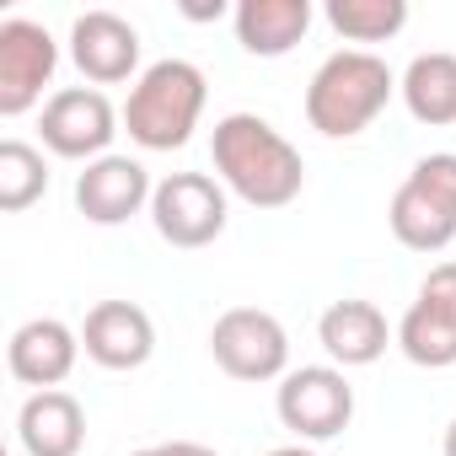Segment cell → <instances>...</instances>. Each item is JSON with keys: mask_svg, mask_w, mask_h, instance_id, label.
<instances>
[{"mask_svg": "<svg viewBox=\"0 0 456 456\" xmlns=\"http://www.w3.org/2000/svg\"><path fill=\"white\" fill-rule=\"evenodd\" d=\"M209 156L225 193H237L253 209H285L306 188L301 151L258 113H225L209 134Z\"/></svg>", "mask_w": 456, "mask_h": 456, "instance_id": "cell-1", "label": "cell"}, {"mask_svg": "<svg viewBox=\"0 0 456 456\" xmlns=\"http://www.w3.org/2000/svg\"><path fill=\"white\" fill-rule=\"evenodd\" d=\"M397 92V76L381 54L370 49H338L317 65L306 81V124L328 140H354L365 134Z\"/></svg>", "mask_w": 456, "mask_h": 456, "instance_id": "cell-2", "label": "cell"}, {"mask_svg": "<svg viewBox=\"0 0 456 456\" xmlns=\"http://www.w3.org/2000/svg\"><path fill=\"white\" fill-rule=\"evenodd\" d=\"M209 81L193 60H156L140 70L124 102V129L140 151H183L204 118Z\"/></svg>", "mask_w": 456, "mask_h": 456, "instance_id": "cell-3", "label": "cell"}, {"mask_svg": "<svg viewBox=\"0 0 456 456\" xmlns=\"http://www.w3.org/2000/svg\"><path fill=\"white\" fill-rule=\"evenodd\" d=\"M387 225L408 253H445L456 242V151H429L413 161L392 193Z\"/></svg>", "mask_w": 456, "mask_h": 456, "instance_id": "cell-4", "label": "cell"}, {"mask_svg": "<svg viewBox=\"0 0 456 456\" xmlns=\"http://www.w3.org/2000/svg\"><path fill=\"white\" fill-rule=\"evenodd\" d=\"M225 220H232V204H225V183L209 172H167L151 193V225L156 237L199 253L209 242H220Z\"/></svg>", "mask_w": 456, "mask_h": 456, "instance_id": "cell-5", "label": "cell"}, {"mask_svg": "<svg viewBox=\"0 0 456 456\" xmlns=\"http://www.w3.org/2000/svg\"><path fill=\"white\" fill-rule=\"evenodd\" d=\"M209 354L232 381H285L290 376V333L264 306H232L209 328Z\"/></svg>", "mask_w": 456, "mask_h": 456, "instance_id": "cell-6", "label": "cell"}, {"mask_svg": "<svg viewBox=\"0 0 456 456\" xmlns=\"http://www.w3.org/2000/svg\"><path fill=\"white\" fill-rule=\"evenodd\" d=\"M274 413L280 424L301 440V445H317V440H333L349 429L354 419V387L338 365H301L280 381L274 392Z\"/></svg>", "mask_w": 456, "mask_h": 456, "instance_id": "cell-7", "label": "cell"}, {"mask_svg": "<svg viewBox=\"0 0 456 456\" xmlns=\"http://www.w3.org/2000/svg\"><path fill=\"white\" fill-rule=\"evenodd\" d=\"M60 70V44L44 22L33 17H6L0 22V113L22 118L44 102V86Z\"/></svg>", "mask_w": 456, "mask_h": 456, "instance_id": "cell-8", "label": "cell"}, {"mask_svg": "<svg viewBox=\"0 0 456 456\" xmlns=\"http://www.w3.org/2000/svg\"><path fill=\"white\" fill-rule=\"evenodd\" d=\"M118 108L108 102V92L97 86H65L44 102L38 113V129H44V145L65 161H97L108 156L113 134H118Z\"/></svg>", "mask_w": 456, "mask_h": 456, "instance_id": "cell-9", "label": "cell"}, {"mask_svg": "<svg viewBox=\"0 0 456 456\" xmlns=\"http://www.w3.org/2000/svg\"><path fill=\"white\" fill-rule=\"evenodd\" d=\"M397 349L424 370L456 365V264H435L424 274L413 306L397 322Z\"/></svg>", "mask_w": 456, "mask_h": 456, "instance_id": "cell-10", "label": "cell"}, {"mask_svg": "<svg viewBox=\"0 0 456 456\" xmlns=\"http://www.w3.org/2000/svg\"><path fill=\"white\" fill-rule=\"evenodd\" d=\"M151 193H156V183H151L145 161L118 156V151L86 161L81 177H76V209L92 225H124L129 215H140L151 204Z\"/></svg>", "mask_w": 456, "mask_h": 456, "instance_id": "cell-11", "label": "cell"}, {"mask_svg": "<svg viewBox=\"0 0 456 456\" xmlns=\"http://www.w3.org/2000/svg\"><path fill=\"white\" fill-rule=\"evenodd\" d=\"M70 60L92 86H118L140 70V33L118 12H81L70 22Z\"/></svg>", "mask_w": 456, "mask_h": 456, "instance_id": "cell-12", "label": "cell"}, {"mask_svg": "<svg viewBox=\"0 0 456 456\" xmlns=\"http://www.w3.org/2000/svg\"><path fill=\"white\" fill-rule=\"evenodd\" d=\"M81 349L102 370H140L156 354V322L134 301H97L81 322Z\"/></svg>", "mask_w": 456, "mask_h": 456, "instance_id": "cell-13", "label": "cell"}, {"mask_svg": "<svg viewBox=\"0 0 456 456\" xmlns=\"http://www.w3.org/2000/svg\"><path fill=\"white\" fill-rule=\"evenodd\" d=\"M76 360H81V333H76L70 322H60V317H33V322H22V328L12 333V344H6V370H12V381H22V387H33V392L60 387V381L76 370Z\"/></svg>", "mask_w": 456, "mask_h": 456, "instance_id": "cell-14", "label": "cell"}, {"mask_svg": "<svg viewBox=\"0 0 456 456\" xmlns=\"http://www.w3.org/2000/svg\"><path fill=\"white\" fill-rule=\"evenodd\" d=\"M317 344L328 349V360L338 370H354V365H376L392 344V328H387V312L376 301H333L322 317H317Z\"/></svg>", "mask_w": 456, "mask_h": 456, "instance_id": "cell-15", "label": "cell"}, {"mask_svg": "<svg viewBox=\"0 0 456 456\" xmlns=\"http://www.w3.org/2000/svg\"><path fill=\"white\" fill-rule=\"evenodd\" d=\"M17 440L28 456H81L86 445V408L65 392H28V403L17 408Z\"/></svg>", "mask_w": 456, "mask_h": 456, "instance_id": "cell-16", "label": "cell"}, {"mask_svg": "<svg viewBox=\"0 0 456 456\" xmlns=\"http://www.w3.org/2000/svg\"><path fill=\"white\" fill-rule=\"evenodd\" d=\"M312 0H242L232 12V28L253 60H280L312 33Z\"/></svg>", "mask_w": 456, "mask_h": 456, "instance_id": "cell-17", "label": "cell"}, {"mask_svg": "<svg viewBox=\"0 0 456 456\" xmlns=\"http://www.w3.org/2000/svg\"><path fill=\"white\" fill-rule=\"evenodd\" d=\"M397 92H403V102L419 124H435V129L456 124V54H445V49L413 54Z\"/></svg>", "mask_w": 456, "mask_h": 456, "instance_id": "cell-18", "label": "cell"}, {"mask_svg": "<svg viewBox=\"0 0 456 456\" xmlns=\"http://www.w3.org/2000/svg\"><path fill=\"white\" fill-rule=\"evenodd\" d=\"M322 17L344 44H387L408 28V0H328Z\"/></svg>", "mask_w": 456, "mask_h": 456, "instance_id": "cell-19", "label": "cell"}, {"mask_svg": "<svg viewBox=\"0 0 456 456\" xmlns=\"http://www.w3.org/2000/svg\"><path fill=\"white\" fill-rule=\"evenodd\" d=\"M49 193V161L28 140H0V209L22 215Z\"/></svg>", "mask_w": 456, "mask_h": 456, "instance_id": "cell-20", "label": "cell"}, {"mask_svg": "<svg viewBox=\"0 0 456 456\" xmlns=\"http://www.w3.org/2000/svg\"><path fill=\"white\" fill-rule=\"evenodd\" d=\"M264 456H317V451H312V445H301V440H296V445H274V451H264Z\"/></svg>", "mask_w": 456, "mask_h": 456, "instance_id": "cell-21", "label": "cell"}, {"mask_svg": "<svg viewBox=\"0 0 456 456\" xmlns=\"http://www.w3.org/2000/svg\"><path fill=\"white\" fill-rule=\"evenodd\" d=\"M220 12H225L220 0H215V6H188V17H193V22H209V17H220Z\"/></svg>", "mask_w": 456, "mask_h": 456, "instance_id": "cell-22", "label": "cell"}, {"mask_svg": "<svg viewBox=\"0 0 456 456\" xmlns=\"http://www.w3.org/2000/svg\"><path fill=\"white\" fill-rule=\"evenodd\" d=\"M440 456H456V419L445 424V440H440Z\"/></svg>", "mask_w": 456, "mask_h": 456, "instance_id": "cell-23", "label": "cell"}, {"mask_svg": "<svg viewBox=\"0 0 456 456\" xmlns=\"http://www.w3.org/2000/svg\"><path fill=\"white\" fill-rule=\"evenodd\" d=\"M129 456H167L161 445H145V451H129Z\"/></svg>", "mask_w": 456, "mask_h": 456, "instance_id": "cell-24", "label": "cell"}]
</instances>
